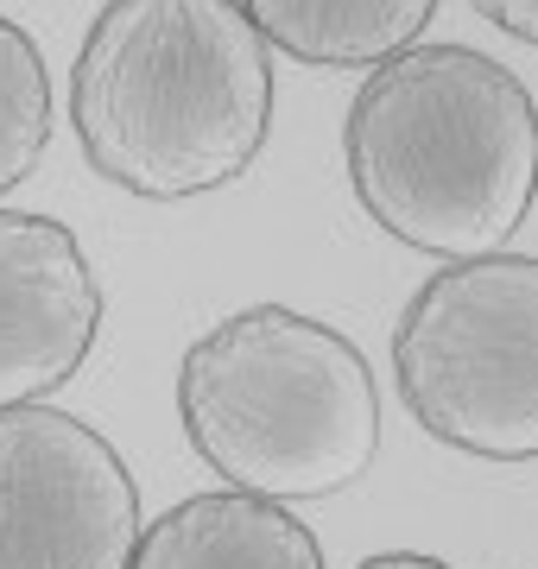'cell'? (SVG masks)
I'll use <instances>...</instances> for the list:
<instances>
[{
    "instance_id": "obj_1",
    "label": "cell",
    "mask_w": 538,
    "mask_h": 569,
    "mask_svg": "<svg viewBox=\"0 0 538 569\" xmlns=\"http://www.w3.org/2000/svg\"><path fill=\"white\" fill-rule=\"evenodd\" d=\"M83 159L146 203L222 190L272 127V44L241 0H108L70 70Z\"/></svg>"
},
{
    "instance_id": "obj_2",
    "label": "cell",
    "mask_w": 538,
    "mask_h": 569,
    "mask_svg": "<svg viewBox=\"0 0 538 569\" xmlns=\"http://www.w3.org/2000/svg\"><path fill=\"white\" fill-rule=\"evenodd\" d=\"M342 159L380 234L444 266L488 260L538 197V102L476 44H412L355 89Z\"/></svg>"
},
{
    "instance_id": "obj_3",
    "label": "cell",
    "mask_w": 538,
    "mask_h": 569,
    "mask_svg": "<svg viewBox=\"0 0 538 569\" xmlns=\"http://www.w3.org/2000/svg\"><path fill=\"white\" fill-rule=\"evenodd\" d=\"M190 449L228 488L279 507L355 488L380 449V392L342 329L291 305H248L178 361Z\"/></svg>"
},
{
    "instance_id": "obj_4",
    "label": "cell",
    "mask_w": 538,
    "mask_h": 569,
    "mask_svg": "<svg viewBox=\"0 0 538 569\" xmlns=\"http://www.w3.org/2000/svg\"><path fill=\"white\" fill-rule=\"evenodd\" d=\"M399 399L425 437L481 456H538V260L488 253L418 284L393 329Z\"/></svg>"
},
{
    "instance_id": "obj_5",
    "label": "cell",
    "mask_w": 538,
    "mask_h": 569,
    "mask_svg": "<svg viewBox=\"0 0 538 569\" xmlns=\"http://www.w3.org/2000/svg\"><path fill=\"white\" fill-rule=\"evenodd\" d=\"M140 488L121 449L58 406L0 411V569H127Z\"/></svg>"
},
{
    "instance_id": "obj_6",
    "label": "cell",
    "mask_w": 538,
    "mask_h": 569,
    "mask_svg": "<svg viewBox=\"0 0 538 569\" xmlns=\"http://www.w3.org/2000/svg\"><path fill=\"white\" fill-rule=\"evenodd\" d=\"M102 336V284L58 216L0 209V411L44 406Z\"/></svg>"
},
{
    "instance_id": "obj_7",
    "label": "cell",
    "mask_w": 538,
    "mask_h": 569,
    "mask_svg": "<svg viewBox=\"0 0 538 569\" xmlns=\"http://www.w3.org/2000/svg\"><path fill=\"white\" fill-rule=\"evenodd\" d=\"M127 569H323V545L291 507L222 488L159 512Z\"/></svg>"
},
{
    "instance_id": "obj_8",
    "label": "cell",
    "mask_w": 538,
    "mask_h": 569,
    "mask_svg": "<svg viewBox=\"0 0 538 569\" xmlns=\"http://www.w3.org/2000/svg\"><path fill=\"white\" fill-rule=\"evenodd\" d=\"M248 20L286 58L317 70H361L412 51L437 0H241Z\"/></svg>"
},
{
    "instance_id": "obj_9",
    "label": "cell",
    "mask_w": 538,
    "mask_h": 569,
    "mask_svg": "<svg viewBox=\"0 0 538 569\" xmlns=\"http://www.w3.org/2000/svg\"><path fill=\"white\" fill-rule=\"evenodd\" d=\"M51 146V77L26 26L0 13V197L39 171Z\"/></svg>"
},
{
    "instance_id": "obj_10",
    "label": "cell",
    "mask_w": 538,
    "mask_h": 569,
    "mask_svg": "<svg viewBox=\"0 0 538 569\" xmlns=\"http://www.w3.org/2000/svg\"><path fill=\"white\" fill-rule=\"evenodd\" d=\"M481 20H495L500 32H514V39L538 44V0H469Z\"/></svg>"
},
{
    "instance_id": "obj_11",
    "label": "cell",
    "mask_w": 538,
    "mask_h": 569,
    "mask_svg": "<svg viewBox=\"0 0 538 569\" xmlns=\"http://www.w3.org/2000/svg\"><path fill=\"white\" fill-rule=\"evenodd\" d=\"M355 569H450L444 557H425V550H380V557H368V563Z\"/></svg>"
}]
</instances>
